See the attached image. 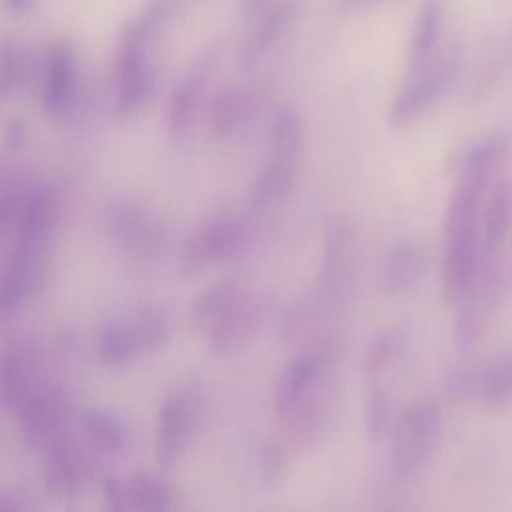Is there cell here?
Here are the masks:
<instances>
[{
	"label": "cell",
	"instance_id": "obj_1",
	"mask_svg": "<svg viewBox=\"0 0 512 512\" xmlns=\"http://www.w3.org/2000/svg\"><path fill=\"white\" fill-rule=\"evenodd\" d=\"M338 348L322 342L294 356L274 388V412L286 436L300 446L316 444L336 410Z\"/></svg>",
	"mask_w": 512,
	"mask_h": 512
},
{
	"label": "cell",
	"instance_id": "obj_2",
	"mask_svg": "<svg viewBox=\"0 0 512 512\" xmlns=\"http://www.w3.org/2000/svg\"><path fill=\"white\" fill-rule=\"evenodd\" d=\"M268 142L266 164L258 170L248 190L254 208H268L282 200L296 180L304 154V126L292 106H284L274 114Z\"/></svg>",
	"mask_w": 512,
	"mask_h": 512
},
{
	"label": "cell",
	"instance_id": "obj_3",
	"mask_svg": "<svg viewBox=\"0 0 512 512\" xmlns=\"http://www.w3.org/2000/svg\"><path fill=\"white\" fill-rule=\"evenodd\" d=\"M442 430V412L434 400H414L392 420L388 470L398 482H408L432 458Z\"/></svg>",
	"mask_w": 512,
	"mask_h": 512
},
{
	"label": "cell",
	"instance_id": "obj_4",
	"mask_svg": "<svg viewBox=\"0 0 512 512\" xmlns=\"http://www.w3.org/2000/svg\"><path fill=\"white\" fill-rule=\"evenodd\" d=\"M460 66V48L450 46L442 52L436 50L422 64L408 68V78L388 110V124L394 128H404L428 114L452 88Z\"/></svg>",
	"mask_w": 512,
	"mask_h": 512
},
{
	"label": "cell",
	"instance_id": "obj_5",
	"mask_svg": "<svg viewBox=\"0 0 512 512\" xmlns=\"http://www.w3.org/2000/svg\"><path fill=\"white\" fill-rule=\"evenodd\" d=\"M250 240L248 222L230 212L206 218L186 238L180 252V270L186 276L238 256Z\"/></svg>",
	"mask_w": 512,
	"mask_h": 512
},
{
	"label": "cell",
	"instance_id": "obj_6",
	"mask_svg": "<svg viewBox=\"0 0 512 512\" xmlns=\"http://www.w3.org/2000/svg\"><path fill=\"white\" fill-rule=\"evenodd\" d=\"M356 272V234L354 228L334 218L326 222L316 278V296L330 310L340 308L352 294Z\"/></svg>",
	"mask_w": 512,
	"mask_h": 512
},
{
	"label": "cell",
	"instance_id": "obj_7",
	"mask_svg": "<svg viewBox=\"0 0 512 512\" xmlns=\"http://www.w3.org/2000/svg\"><path fill=\"white\" fill-rule=\"evenodd\" d=\"M450 400L504 408L512 404V354H500L474 364L458 366L442 378Z\"/></svg>",
	"mask_w": 512,
	"mask_h": 512
},
{
	"label": "cell",
	"instance_id": "obj_8",
	"mask_svg": "<svg viewBox=\"0 0 512 512\" xmlns=\"http://www.w3.org/2000/svg\"><path fill=\"white\" fill-rule=\"evenodd\" d=\"M202 416V392L196 384H180L162 402L156 424L154 452L164 466L174 464L186 452Z\"/></svg>",
	"mask_w": 512,
	"mask_h": 512
},
{
	"label": "cell",
	"instance_id": "obj_9",
	"mask_svg": "<svg viewBox=\"0 0 512 512\" xmlns=\"http://www.w3.org/2000/svg\"><path fill=\"white\" fill-rule=\"evenodd\" d=\"M500 292L502 272L498 258L484 256L470 288L456 304L458 314L454 322V340L460 350L472 348L484 336L498 308Z\"/></svg>",
	"mask_w": 512,
	"mask_h": 512
},
{
	"label": "cell",
	"instance_id": "obj_10",
	"mask_svg": "<svg viewBox=\"0 0 512 512\" xmlns=\"http://www.w3.org/2000/svg\"><path fill=\"white\" fill-rule=\"evenodd\" d=\"M24 440L30 448L46 450L52 442L68 434V406L62 392L44 380L16 412Z\"/></svg>",
	"mask_w": 512,
	"mask_h": 512
},
{
	"label": "cell",
	"instance_id": "obj_11",
	"mask_svg": "<svg viewBox=\"0 0 512 512\" xmlns=\"http://www.w3.org/2000/svg\"><path fill=\"white\" fill-rule=\"evenodd\" d=\"M110 230L126 254L144 262L154 258L166 240L164 222L140 202H122L110 212Z\"/></svg>",
	"mask_w": 512,
	"mask_h": 512
},
{
	"label": "cell",
	"instance_id": "obj_12",
	"mask_svg": "<svg viewBox=\"0 0 512 512\" xmlns=\"http://www.w3.org/2000/svg\"><path fill=\"white\" fill-rule=\"evenodd\" d=\"M104 502L112 510L164 512L174 508L176 494L158 474L140 470L130 476H112L102 482Z\"/></svg>",
	"mask_w": 512,
	"mask_h": 512
},
{
	"label": "cell",
	"instance_id": "obj_13",
	"mask_svg": "<svg viewBox=\"0 0 512 512\" xmlns=\"http://www.w3.org/2000/svg\"><path fill=\"white\" fill-rule=\"evenodd\" d=\"M480 228L444 232L442 260V300L446 306H456L470 288L482 264Z\"/></svg>",
	"mask_w": 512,
	"mask_h": 512
},
{
	"label": "cell",
	"instance_id": "obj_14",
	"mask_svg": "<svg viewBox=\"0 0 512 512\" xmlns=\"http://www.w3.org/2000/svg\"><path fill=\"white\" fill-rule=\"evenodd\" d=\"M40 360L24 340H10L0 350V404L18 412L26 398L44 382Z\"/></svg>",
	"mask_w": 512,
	"mask_h": 512
},
{
	"label": "cell",
	"instance_id": "obj_15",
	"mask_svg": "<svg viewBox=\"0 0 512 512\" xmlns=\"http://www.w3.org/2000/svg\"><path fill=\"white\" fill-rule=\"evenodd\" d=\"M262 324L264 304L256 294L248 292L214 324H210L204 330V334L212 352L234 354L242 350L260 332Z\"/></svg>",
	"mask_w": 512,
	"mask_h": 512
},
{
	"label": "cell",
	"instance_id": "obj_16",
	"mask_svg": "<svg viewBox=\"0 0 512 512\" xmlns=\"http://www.w3.org/2000/svg\"><path fill=\"white\" fill-rule=\"evenodd\" d=\"M156 86V72L144 48V34L130 36L118 58V96L120 112L138 110L148 102Z\"/></svg>",
	"mask_w": 512,
	"mask_h": 512
},
{
	"label": "cell",
	"instance_id": "obj_17",
	"mask_svg": "<svg viewBox=\"0 0 512 512\" xmlns=\"http://www.w3.org/2000/svg\"><path fill=\"white\" fill-rule=\"evenodd\" d=\"M44 452V482L60 498L80 494L90 480V460L86 452L66 434Z\"/></svg>",
	"mask_w": 512,
	"mask_h": 512
},
{
	"label": "cell",
	"instance_id": "obj_18",
	"mask_svg": "<svg viewBox=\"0 0 512 512\" xmlns=\"http://www.w3.org/2000/svg\"><path fill=\"white\" fill-rule=\"evenodd\" d=\"M296 14L298 4L294 0H278L274 4H268L258 16L252 18L256 20V24L252 26L238 50V62L244 68L258 64L290 30Z\"/></svg>",
	"mask_w": 512,
	"mask_h": 512
},
{
	"label": "cell",
	"instance_id": "obj_19",
	"mask_svg": "<svg viewBox=\"0 0 512 512\" xmlns=\"http://www.w3.org/2000/svg\"><path fill=\"white\" fill-rule=\"evenodd\" d=\"M206 78H208V64L200 62L180 80V84L170 94V100L166 106V128L172 142L176 144L186 142L196 124V118L202 106L204 88H206Z\"/></svg>",
	"mask_w": 512,
	"mask_h": 512
},
{
	"label": "cell",
	"instance_id": "obj_20",
	"mask_svg": "<svg viewBox=\"0 0 512 512\" xmlns=\"http://www.w3.org/2000/svg\"><path fill=\"white\" fill-rule=\"evenodd\" d=\"M426 268V250L420 242L400 238L388 246L380 264V288L384 294L398 296L418 284Z\"/></svg>",
	"mask_w": 512,
	"mask_h": 512
},
{
	"label": "cell",
	"instance_id": "obj_21",
	"mask_svg": "<svg viewBox=\"0 0 512 512\" xmlns=\"http://www.w3.org/2000/svg\"><path fill=\"white\" fill-rule=\"evenodd\" d=\"M512 232V180L498 178L484 198L480 214V240L484 256L498 258Z\"/></svg>",
	"mask_w": 512,
	"mask_h": 512
},
{
	"label": "cell",
	"instance_id": "obj_22",
	"mask_svg": "<svg viewBox=\"0 0 512 512\" xmlns=\"http://www.w3.org/2000/svg\"><path fill=\"white\" fill-rule=\"evenodd\" d=\"M76 96V56L68 44H58L52 48L44 82H42V104L44 110L58 118L72 106Z\"/></svg>",
	"mask_w": 512,
	"mask_h": 512
},
{
	"label": "cell",
	"instance_id": "obj_23",
	"mask_svg": "<svg viewBox=\"0 0 512 512\" xmlns=\"http://www.w3.org/2000/svg\"><path fill=\"white\" fill-rule=\"evenodd\" d=\"M258 110V96L240 84L222 88L210 104V128L218 138H230L244 130Z\"/></svg>",
	"mask_w": 512,
	"mask_h": 512
},
{
	"label": "cell",
	"instance_id": "obj_24",
	"mask_svg": "<svg viewBox=\"0 0 512 512\" xmlns=\"http://www.w3.org/2000/svg\"><path fill=\"white\" fill-rule=\"evenodd\" d=\"M248 292L250 288L242 278H220L212 282L194 298L190 308L192 322L204 332Z\"/></svg>",
	"mask_w": 512,
	"mask_h": 512
},
{
	"label": "cell",
	"instance_id": "obj_25",
	"mask_svg": "<svg viewBox=\"0 0 512 512\" xmlns=\"http://www.w3.org/2000/svg\"><path fill=\"white\" fill-rule=\"evenodd\" d=\"M406 352V334L400 328H384L374 334L364 350L362 368L366 382L386 380Z\"/></svg>",
	"mask_w": 512,
	"mask_h": 512
},
{
	"label": "cell",
	"instance_id": "obj_26",
	"mask_svg": "<svg viewBox=\"0 0 512 512\" xmlns=\"http://www.w3.org/2000/svg\"><path fill=\"white\" fill-rule=\"evenodd\" d=\"M84 434L92 448L116 456L122 454L128 446V430L118 414L108 408H88L82 418Z\"/></svg>",
	"mask_w": 512,
	"mask_h": 512
},
{
	"label": "cell",
	"instance_id": "obj_27",
	"mask_svg": "<svg viewBox=\"0 0 512 512\" xmlns=\"http://www.w3.org/2000/svg\"><path fill=\"white\" fill-rule=\"evenodd\" d=\"M442 28V4L440 0H426L416 16L410 50H408V68L422 64L436 52L438 36Z\"/></svg>",
	"mask_w": 512,
	"mask_h": 512
},
{
	"label": "cell",
	"instance_id": "obj_28",
	"mask_svg": "<svg viewBox=\"0 0 512 512\" xmlns=\"http://www.w3.org/2000/svg\"><path fill=\"white\" fill-rule=\"evenodd\" d=\"M142 356L130 320L108 322L98 336V358L106 366H124Z\"/></svg>",
	"mask_w": 512,
	"mask_h": 512
},
{
	"label": "cell",
	"instance_id": "obj_29",
	"mask_svg": "<svg viewBox=\"0 0 512 512\" xmlns=\"http://www.w3.org/2000/svg\"><path fill=\"white\" fill-rule=\"evenodd\" d=\"M128 320L134 330L140 354H154L166 346L170 326L166 316L158 308L142 306Z\"/></svg>",
	"mask_w": 512,
	"mask_h": 512
},
{
	"label": "cell",
	"instance_id": "obj_30",
	"mask_svg": "<svg viewBox=\"0 0 512 512\" xmlns=\"http://www.w3.org/2000/svg\"><path fill=\"white\" fill-rule=\"evenodd\" d=\"M392 404H390V392L382 380L368 382L366 392V406H364V424L368 438L376 440L388 434L392 426Z\"/></svg>",
	"mask_w": 512,
	"mask_h": 512
},
{
	"label": "cell",
	"instance_id": "obj_31",
	"mask_svg": "<svg viewBox=\"0 0 512 512\" xmlns=\"http://www.w3.org/2000/svg\"><path fill=\"white\" fill-rule=\"evenodd\" d=\"M288 468H290V458L286 448L280 442L268 440L258 448L256 472L266 486L280 484L288 476Z\"/></svg>",
	"mask_w": 512,
	"mask_h": 512
},
{
	"label": "cell",
	"instance_id": "obj_32",
	"mask_svg": "<svg viewBox=\"0 0 512 512\" xmlns=\"http://www.w3.org/2000/svg\"><path fill=\"white\" fill-rule=\"evenodd\" d=\"M24 76V56L20 48L10 42L2 40L0 42V92L8 94L12 92Z\"/></svg>",
	"mask_w": 512,
	"mask_h": 512
},
{
	"label": "cell",
	"instance_id": "obj_33",
	"mask_svg": "<svg viewBox=\"0 0 512 512\" xmlns=\"http://www.w3.org/2000/svg\"><path fill=\"white\" fill-rule=\"evenodd\" d=\"M24 194L26 192L20 190H8L0 194V244L16 230Z\"/></svg>",
	"mask_w": 512,
	"mask_h": 512
},
{
	"label": "cell",
	"instance_id": "obj_34",
	"mask_svg": "<svg viewBox=\"0 0 512 512\" xmlns=\"http://www.w3.org/2000/svg\"><path fill=\"white\" fill-rule=\"evenodd\" d=\"M30 508L28 502H24L22 496L10 490H0V512H18Z\"/></svg>",
	"mask_w": 512,
	"mask_h": 512
},
{
	"label": "cell",
	"instance_id": "obj_35",
	"mask_svg": "<svg viewBox=\"0 0 512 512\" xmlns=\"http://www.w3.org/2000/svg\"><path fill=\"white\" fill-rule=\"evenodd\" d=\"M270 4V0H240V12L246 20H252L254 16H258L266 6Z\"/></svg>",
	"mask_w": 512,
	"mask_h": 512
},
{
	"label": "cell",
	"instance_id": "obj_36",
	"mask_svg": "<svg viewBox=\"0 0 512 512\" xmlns=\"http://www.w3.org/2000/svg\"><path fill=\"white\" fill-rule=\"evenodd\" d=\"M34 0H6V4L10 6V10H14V12H26V10H30V4H32Z\"/></svg>",
	"mask_w": 512,
	"mask_h": 512
},
{
	"label": "cell",
	"instance_id": "obj_37",
	"mask_svg": "<svg viewBox=\"0 0 512 512\" xmlns=\"http://www.w3.org/2000/svg\"><path fill=\"white\" fill-rule=\"evenodd\" d=\"M346 6H360V4H372V2H380V0H340Z\"/></svg>",
	"mask_w": 512,
	"mask_h": 512
},
{
	"label": "cell",
	"instance_id": "obj_38",
	"mask_svg": "<svg viewBox=\"0 0 512 512\" xmlns=\"http://www.w3.org/2000/svg\"><path fill=\"white\" fill-rule=\"evenodd\" d=\"M2 316H6V310H4V306H2V302H0V318Z\"/></svg>",
	"mask_w": 512,
	"mask_h": 512
}]
</instances>
